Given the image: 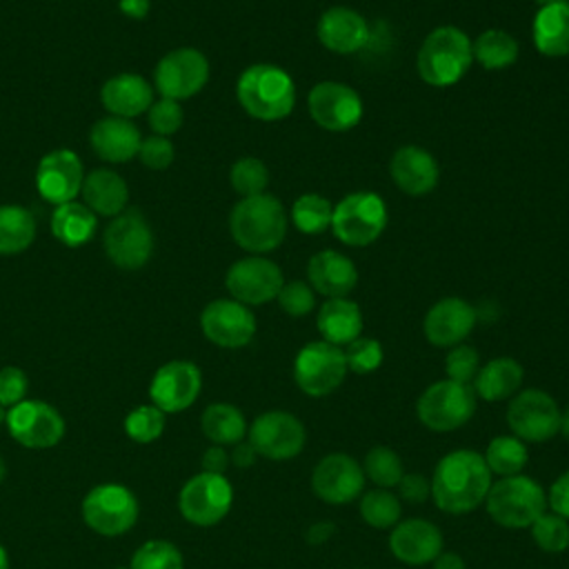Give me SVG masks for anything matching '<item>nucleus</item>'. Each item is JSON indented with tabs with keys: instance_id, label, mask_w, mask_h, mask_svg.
Returning a JSON list of instances; mask_svg holds the SVG:
<instances>
[{
	"instance_id": "obj_52",
	"label": "nucleus",
	"mask_w": 569,
	"mask_h": 569,
	"mask_svg": "<svg viewBox=\"0 0 569 569\" xmlns=\"http://www.w3.org/2000/svg\"><path fill=\"white\" fill-rule=\"evenodd\" d=\"M547 505L553 509V513L569 520V469L551 482L547 493Z\"/></svg>"
},
{
	"instance_id": "obj_21",
	"label": "nucleus",
	"mask_w": 569,
	"mask_h": 569,
	"mask_svg": "<svg viewBox=\"0 0 569 569\" xmlns=\"http://www.w3.org/2000/svg\"><path fill=\"white\" fill-rule=\"evenodd\" d=\"M84 180V167L76 151L71 149H53L44 153L36 169V187L42 200L51 204L71 202Z\"/></svg>"
},
{
	"instance_id": "obj_3",
	"label": "nucleus",
	"mask_w": 569,
	"mask_h": 569,
	"mask_svg": "<svg viewBox=\"0 0 569 569\" xmlns=\"http://www.w3.org/2000/svg\"><path fill=\"white\" fill-rule=\"evenodd\" d=\"M236 96L240 107L262 122L282 120L296 107V84L291 76L271 62L249 64L238 76Z\"/></svg>"
},
{
	"instance_id": "obj_17",
	"label": "nucleus",
	"mask_w": 569,
	"mask_h": 569,
	"mask_svg": "<svg viewBox=\"0 0 569 569\" xmlns=\"http://www.w3.org/2000/svg\"><path fill=\"white\" fill-rule=\"evenodd\" d=\"M311 120L327 131H349L362 118V100L356 89L338 80H322L307 96Z\"/></svg>"
},
{
	"instance_id": "obj_48",
	"label": "nucleus",
	"mask_w": 569,
	"mask_h": 569,
	"mask_svg": "<svg viewBox=\"0 0 569 569\" xmlns=\"http://www.w3.org/2000/svg\"><path fill=\"white\" fill-rule=\"evenodd\" d=\"M147 118H149V127L156 136H173L180 127H182V120H184V113H182V107L178 100H171V98H158L151 102V107L147 109Z\"/></svg>"
},
{
	"instance_id": "obj_51",
	"label": "nucleus",
	"mask_w": 569,
	"mask_h": 569,
	"mask_svg": "<svg viewBox=\"0 0 569 569\" xmlns=\"http://www.w3.org/2000/svg\"><path fill=\"white\" fill-rule=\"evenodd\" d=\"M398 498L407 502H425L431 498V480H427L422 473H405L398 482Z\"/></svg>"
},
{
	"instance_id": "obj_8",
	"label": "nucleus",
	"mask_w": 569,
	"mask_h": 569,
	"mask_svg": "<svg viewBox=\"0 0 569 569\" xmlns=\"http://www.w3.org/2000/svg\"><path fill=\"white\" fill-rule=\"evenodd\" d=\"M80 511L84 525L91 531L98 536L116 538L127 533L138 522L140 505L133 491L124 485L104 482L89 489V493L82 498Z\"/></svg>"
},
{
	"instance_id": "obj_22",
	"label": "nucleus",
	"mask_w": 569,
	"mask_h": 569,
	"mask_svg": "<svg viewBox=\"0 0 569 569\" xmlns=\"http://www.w3.org/2000/svg\"><path fill=\"white\" fill-rule=\"evenodd\" d=\"M478 311L458 296H447L429 307L425 313L422 331L433 347H456L473 331Z\"/></svg>"
},
{
	"instance_id": "obj_61",
	"label": "nucleus",
	"mask_w": 569,
	"mask_h": 569,
	"mask_svg": "<svg viewBox=\"0 0 569 569\" xmlns=\"http://www.w3.org/2000/svg\"><path fill=\"white\" fill-rule=\"evenodd\" d=\"M4 478H7V465H4V460H2V456H0V485L4 482Z\"/></svg>"
},
{
	"instance_id": "obj_25",
	"label": "nucleus",
	"mask_w": 569,
	"mask_h": 569,
	"mask_svg": "<svg viewBox=\"0 0 569 569\" xmlns=\"http://www.w3.org/2000/svg\"><path fill=\"white\" fill-rule=\"evenodd\" d=\"M389 173L393 184L409 196L431 193L440 178L438 160L431 156V151L418 144H405L396 149L389 162Z\"/></svg>"
},
{
	"instance_id": "obj_11",
	"label": "nucleus",
	"mask_w": 569,
	"mask_h": 569,
	"mask_svg": "<svg viewBox=\"0 0 569 569\" xmlns=\"http://www.w3.org/2000/svg\"><path fill=\"white\" fill-rule=\"evenodd\" d=\"M102 244L116 267L140 269L153 253V231L138 209H124L107 224Z\"/></svg>"
},
{
	"instance_id": "obj_63",
	"label": "nucleus",
	"mask_w": 569,
	"mask_h": 569,
	"mask_svg": "<svg viewBox=\"0 0 569 569\" xmlns=\"http://www.w3.org/2000/svg\"><path fill=\"white\" fill-rule=\"evenodd\" d=\"M113 569H129V567H113Z\"/></svg>"
},
{
	"instance_id": "obj_41",
	"label": "nucleus",
	"mask_w": 569,
	"mask_h": 569,
	"mask_svg": "<svg viewBox=\"0 0 569 569\" xmlns=\"http://www.w3.org/2000/svg\"><path fill=\"white\" fill-rule=\"evenodd\" d=\"M129 569H184V558L169 540H147L133 551Z\"/></svg>"
},
{
	"instance_id": "obj_15",
	"label": "nucleus",
	"mask_w": 569,
	"mask_h": 569,
	"mask_svg": "<svg viewBox=\"0 0 569 569\" xmlns=\"http://www.w3.org/2000/svg\"><path fill=\"white\" fill-rule=\"evenodd\" d=\"M209 80V60L193 47H180L160 58L153 71V84L162 98L187 100L202 91Z\"/></svg>"
},
{
	"instance_id": "obj_6",
	"label": "nucleus",
	"mask_w": 569,
	"mask_h": 569,
	"mask_svg": "<svg viewBox=\"0 0 569 569\" xmlns=\"http://www.w3.org/2000/svg\"><path fill=\"white\" fill-rule=\"evenodd\" d=\"M387 204L373 191H353L333 204L331 231L347 247H367L387 227Z\"/></svg>"
},
{
	"instance_id": "obj_55",
	"label": "nucleus",
	"mask_w": 569,
	"mask_h": 569,
	"mask_svg": "<svg viewBox=\"0 0 569 569\" xmlns=\"http://www.w3.org/2000/svg\"><path fill=\"white\" fill-rule=\"evenodd\" d=\"M256 458H258V453H256V449L249 445V440H247V442L240 440L238 445H233V449H231V453H229V460H231L236 467H240V469L251 467V465L256 462Z\"/></svg>"
},
{
	"instance_id": "obj_18",
	"label": "nucleus",
	"mask_w": 569,
	"mask_h": 569,
	"mask_svg": "<svg viewBox=\"0 0 569 569\" xmlns=\"http://www.w3.org/2000/svg\"><path fill=\"white\" fill-rule=\"evenodd\" d=\"M200 329L216 347L240 349L253 340L258 325L247 305L233 298H218L202 309Z\"/></svg>"
},
{
	"instance_id": "obj_30",
	"label": "nucleus",
	"mask_w": 569,
	"mask_h": 569,
	"mask_svg": "<svg viewBox=\"0 0 569 569\" xmlns=\"http://www.w3.org/2000/svg\"><path fill=\"white\" fill-rule=\"evenodd\" d=\"M316 327L325 342L345 347L362 333V311L349 298H327L316 316Z\"/></svg>"
},
{
	"instance_id": "obj_46",
	"label": "nucleus",
	"mask_w": 569,
	"mask_h": 569,
	"mask_svg": "<svg viewBox=\"0 0 569 569\" xmlns=\"http://www.w3.org/2000/svg\"><path fill=\"white\" fill-rule=\"evenodd\" d=\"M480 369V356L471 345H456L447 351L445 358V373L449 380L453 382H462V385H471L476 373Z\"/></svg>"
},
{
	"instance_id": "obj_42",
	"label": "nucleus",
	"mask_w": 569,
	"mask_h": 569,
	"mask_svg": "<svg viewBox=\"0 0 569 569\" xmlns=\"http://www.w3.org/2000/svg\"><path fill=\"white\" fill-rule=\"evenodd\" d=\"M229 180L238 196H242V198L260 196V193H264V189L269 184V169L260 158L244 156L231 164Z\"/></svg>"
},
{
	"instance_id": "obj_19",
	"label": "nucleus",
	"mask_w": 569,
	"mask_h": 569,
	"mask_svg": "<svg viewBox=\"0 0 569 569\" xmlns=\"http://www.w3.org/2000/svg\"><path fill=\"white\" fill-rule=\"evenodd\" d=\"M202 389V373L189 360L164 362L149 382V398L164 413H180L189 409Z\"/></svg>"
},
{
	"instance_id": "obj_38",
	"label": "nucleus",
	"mask_w": 569,
	"mask_h": 569,
	"mask_svg": "<svg viewBox=\"0 0 569 569\" xmlns=\"http://www.w3.org/2000/svg\"><path fill=\"white\" fill-rule=\"evenodd\" d=\"M358 509L362 520L373 529H391L400 522L402 516L400 498L389 489L378 487L371 491H362V496L358 498Z\"/></svg>"
},
{
	"instance_id": "obj_37",
	"label": "nucleus",
	"mask_w": 569,
	"mask_h": 569,
	"mask_svg": "<svg viewBox=\"0 0 569 569\" xmlns=\"http://www.w3.org/2000/svg\"><path fill=\"white\" fill-rule=\"evenodd\" d=\"M482 458L491 473L507 478V476L522 473L529 460V451H527V445L516 436H496L487 445V451L482 453Z\"/></svg>"
},
{
	"instance_id": "obj_31",
	"label": "nucleus",
	"mask_w": 569,
	"mask_h": 569,
	"mask_svg": "<svg viewBox=\"0 0 569 569\" xmlns=\"http://www.w3.org/2000/svg\"><path fill=\"white\" fill-rule=\"evenodd\" d=\"M525 369L516 358L500 356L482 365L473 378V391L487 402H500L513 398L522 387Z\"/></svg>"
},
{
	"instance_id": "obj_57",
	"label": "nucleus",
	"mask_w": 569,
	"mask_h": 569,
	"mask_svg": "<svg viewBox=\"0 0 569 569\" xmlns=\"http://www.w3.org/2000/svg\"><path fill=\"white\" fill-rule=\"evenodd\" d=\"M431 569H467V565H465L460 553H456V551H440L433 558Z\"/></svg>"
},
{
	"instance_id": "obj_24",
	"label": "nucleus",
	"mask_w": 569,
	"mask_h": 569,
	"mask_svg": "<svg viewBox=\"0 0 569 569\" xmlns=\"http://www.w3.org/2000/svg\"><path fill=\"white\" fill-rule=\"evenodd\" d=\"M389 549L405 565H429L442 551V533L425 518H407L391 527Z\"/></svg>"
},
{
	"instance_id": "obj_39",
	"label": "nucleus",
	"mask_w": 569,
	"mask_h": 569,
	"mask_svg": "<svg viewBox=\"0 0 569 569\" xmlns=\"http://www.w3.org/2000/svg\"><path fill=\"white\" fill-rule=\"evenodd\" d=\"M333 204L320 193H302L291 207V222L298 231L316 236L331 227Z\"/></svg>"
},
{
	"instance_id": "obj_49",
	"label": "nucleus",
	"mask_w": 569,
	"mask_h": 569,
	"mask_svg": "<svg viewBox=\"0 0 569 569\" xmlns=\"http://www.w3.org/2000/svg\"><path fill=\"white\" fill-rule=\"evenodd\" d=\"M138 158L147 169L164 171L167 167H171V162L176 158V149H173V142L169 138L151 133V136L142 138L140 149H138Z\"/></svg>"
},
{
	"instance_id": "obj_16",
	"label": "nucleus",
	"mask_w": 569,
	"mask_h": 569,
	"mask_svg": "<svg viewBox=\"0 0 569 569\" xmlns=\"http://www.w3.org/2000/svg\"><path fill=\"white\" fill-rule=\"evenodd\" d=\"M282 284V269L273 260L253 253L236 260L224 276V287L231 293V298L247 307L267 305L276 300Z\"/></svg>"
},
{
	"instance_id": "obj_47",
	"label": "nucleus",
	"mask_w": 569,
	"mask_h": 569,
	"mask_svg": "<svg viewBox=\"0 0 569 569\" xmlns=\"http://www.w3.org/2000/svg\"><path fill=\"white\" fill-rule=\"evenodd\" d=\"M276 300H278L280 309L287 316L302 318V316L313 311V307H316V291L305 280H291V282L282 284V289H280Z\"/></svg>"
},
{
	"instance_id": "obj_56",
	"label": "nucleus",
	"mask_w": 569,
	"mask_h": 569,
	"mask_svg": "<svg viewBox=\"0 0 569 569\" xmlns=\"http://www.w3.org/2000/svg\"><path fill=\"white\" fill-rule=\"evenodd\" d=\"M118 9L124 16L133 18V20H140V18H144L149 13L151 0H118Z\"/></svg>"
},
{
	"instance_id": "obj_29",
	"label": "nucleus",
	"mask_w": 569,
	"mask_h": 569,
	"mask_svg": "<svg viewBox=\"0 0 569 569\" xmlns=\"http://www.w3.org/2000/svg\"><path fill=\"white\" fill-rule=\"evenodd\" d=\"M82 202L96 213V216H109L116 218L127 209L129 200V187L124 178L113 169H93L84 173L82 189H80Z\"/></svg>"
},
{
	"instance_id": "obj_59",
	"label": "nucleus",
	"mask_w": 569,
	"mask_h": 569,
	"mask_svg": "<svg viewBox=\"0 0 569 569\" xmlns=\"http://www.w3.org/2000/svg\"><path fill=\"white\" fill-rule=\"evenodd\" d=\"M0 569H9V553L2 545H0Z\"/></svg>"
},
{
	"instance_id": "obj_7",
	"label": "nucleus",
	"mask_w": 569,
	"mask_h": 569,
	"mask_svg": "<svg viewBox=\"0 0 569 569\" xmlns=\"http://www.w3.org/2000/svg\"><path fill=\"white\" fill-rule=\"evenodd\" d=\"M418 420L436 433L460 429L476 413V391L471 385L449 378L429 385L416 402Z\"/></svg>"
},
{
	"instance_id": "obj_9",
	"label": "nucleus",
	"mask_w": 569,
	"mask_h": 569,
	"mask_svg": "<svg viewBox=\"0 0 569 569\" xmlns=\"http://www.w3.org/2000/svg\"><path fill=\"white\" fill-rule=\"evenodd\" d=\"M347 371L342 347L325 340L307 342L293 360V380L298 389L311 398L333 393L345 382Z\"/></svg>"
},
{
	"instance_id": "obj_13",
	"label": "nucleus",
	"mask_w": 569,
	"mask_h": 569,
	"mask_svg": "<svg viewBox=\"0 0 569 569\" xmlns=\"http://www.w3.org/2000/svg\"><path fill=\"white\" fill-rule=\"evenodd\" d=\"M11 438L24 449H51L64 438V418L44 400H22L4 411Z\"/></svg>"
},
{
	"instance_id": "obj_1",
	"label": "nucleus",
	"mask_w": 569,
	"mask_h": 569,
	"mask_svg": "<svg viewBox=\"0 0 569 569\" xmlns=\"http://www.w3.org/2000/svg\"><path fill=\"white\" fill-rule=\"evenodd\" d=\"M491 471L482 453L456 449L440 458L431 476V498L445 513L462 516L480 507L491 487Z\"/></svg>"
},
{
	"instance_id": "obj_43",
	"label": "nucleus",
	"mask_w": 569,
	"mask_h": 569,
	"mask_svg": "<svg viewBox=\"0 0 569 569\" xmlns=\"http://www.w3.org/2000/svg\"><path fill=\"white\" fill-rule=\"evenodd\" d=\"M164 416L156 405H138L124 418V433L138 445H149L162 436Z\"/></svg>"
},
{
	"instance_id": "obj_10",
	"label": "nucleus",
	"mask_w": 569,
	"mask_h": 569,
	"mask_svg": "<svg viewBox=\"0 0 569 569\" xmlns=\"http://www.w3.org/2000/svg\"><path fill=\"white\" fill-rule=\"evenodd\" d=\"M233 489L224 476L200 471L191 476L180 493L178 509L180 516L196 527H213L218 525L231 509Z\"/></svg>"
},
{
	"instance_id": "obj_27",
	"label": "nucleus",
	"mask_w": 569,
	"mask_h": 569,
	"mask_svg": "<svg viewBox=\"0 0 569 569\" xmlns=\"http://www.w3.org/2000/svg\"><path fill=\"white\" fill-rule=\"evenodd\" d=\"M89 142L98 158L107 162H127L138 156L142 136L131 120L107 116L91 127Z\"/></svg>"
},
{
	"instance_id": "obj_20",
	"label": "nucleus",
	"mask_w": 569,
	"mask_h": 569,
	"mask_svg": "<svg viewBox=\"0 0 569 569\" xmlns=\"http://www.w3.org/2000/svg\"><path fill=\"white\" fill-rule=\"evenodd\" d=\"M311 489L327 505H347L365 491L362 465L347 453H329L313 467Z\"/></svg>"
},
{
	"instance_id": "obj_45",
	"label": "nucleus",
	"mask_w": 569,
	"mask_h": 569,
	"mask_svg": "<svg viewBox=\"0 0 569 569\" xmlns=\"http://www.w3.org/2000/svg\"><path fill=\"white\" fill-rule=\"evenodd\" d=\"M342 351H345L347 369L353 373H371L382 365V358H385L382 345L376 338H367V336H358L356 340L345 345Z\"/></svg>"
},
{
	"instance_id": "obj_60",
	"label": "nucleus",
	"mask_w": 569,
	"mask_h": 569,
	"mask_svg": "<svg viewBox=\"0 0 569 569\" xmlns=\"http://www.w3.org/2000/svg\"><path fill=\"white\" fill-rule=\"evenodd\" d=\"M538 7H549V4H558V2H565V0H533Z\"/></svg>"
},
{
	"instance_id": "obj_58",
	"label": "nucleus",
	"mask_w": 569,
	"mask_h": 569,
	"mask_svg": "<svg viewBox=\"0 0 569 569\" xmlns=\"http://www.w3.org/2000/svg\"><path fill=\"white\" fill-rule=\"evenodd\" d=\"M560 433L569 440V407L562 411V416H560Z\"/></svg>"
},
{
	"instance_id": "obj_5",
	"label": "nucleus",
	"mask_w": 569,
	"mask_h": 569,
	"mask_svg": "<svg viewBox=\"0 0 569 569\" xmlns=\"http://www.w3.org/2000/svg\"><path fill=\"white\" fill-rule=\"evenodd\" d=\"M485 507L489 518L500 527L525 529L545 513L547 493L533 478L516 473L491 482Z\"/></svg>"
},
{
	"instance_id": "obj_64",
	"label": "nucleus",
	"mask_w": 569,
	"mask_h": 569,
	"mask_svg": "<svg viewBox=\"0 0 569 569\" xmlns=\"http://www.w3.org/2000/svg\"><path fill=\"white\" fill-rule=\"evenodd\" d=\"M567 2H569V0H567Z\"/></svg>"
},
{
	"instance_id": "obj_14",
	"label": "nucleus",
	"mask_w": 569,
	"mask_h": 569,
	"mask_svg": "<svg viewBox=\"0 0 569 569\" xmlns=\"http://www.w3.org/2000/svg\"><path fill=\"white\" fill-rule=\"evenodd\" d=\"M249 445L258 456L267 460H291L296 458L307 442V431L300 418L289 411L271 409L260 413L247 429Z\"/></svg>"
},
{
	"instance_id": "obj_54",
	"label": "nucleus",
	"mask_w": 569,
	"mask_h": 569,
	"mask_svg": "<svg viewBox=\"0 0 569 569\" xmlns=\"http://www.w3.org/2000/svg\"><path fill=\"white\" fill-rule=\"evenodd\" d=\"M333 533H336V525L329 520H320L305 531V540L307 545H325Z\"/></svg>"
},
{
	"instance_id": "obj_2",
	"label": "nucleus",
	"mask_w": 569,
	"mask_h": 569,
	"mask_svg": "<svg viewBox=\"0 0 569 569\" xmlns=\"http://www.w3.org/2000/svg\"><path fill=\"white\" fill-rule=\"evenodd\" d=\"M229 231L236 244L253 256L278 249L287 236V213L276 196L240 198L229 213Z\"/></svg>"
},
{
	"instance_id": "obj_36",
	"label": "nucleus",
	"mask_w": 569,
	"mask_h": 569,
	"mask_svg": "<svg viewBox=\"0 0 569 569\" xmlns=\"http://www.w3.org/2000/svg\"><path fill=\"white\" fill-rule=\"evenodd\" d=\"M36 240V220L29 209L0 204V256H16Z\"/></svg>"
},
{
	"instance_id": "obj_53",
	"label": "nucleus",
	"mask_w": 569,
	"mask_h": 569,
	"mask_svg": "<svg viewBox=\"0 0 569 569\" xmlns=\"http://www.w3.org/2000/svg\"><path fill=\"white\" fill-rule=\"evenodd\" d=\"M202 471L207 473H218V476H224L227 467H229V451L220 445H211L209 449H204L202 453Z\"/></svg>"
},
{
	"instance_id": "obj_40",
	"label": "nucleus",
	"mask_w": 569,
	"mask_h": 569,
	"mask_svg": "<svg viewBox=\"0 0 569 569\" xmlns=\"http://www.w3.org/2000/svg\"><path fill=\"white\" fill-rule=\"evenodd\" d=\"M362 471L378 489L398 487L400 478L405 476V467H402L400 456L393 449L385 447V445H376L367 451L365 462H362Z\"/></svg>"
},
{
	"instance_id": "obj_50",
	"label": "nucleus",
	"mask_w": 569,
	"mask_h": 569,
	"mask_svg": "<svg viewBox=\"0 0 569 569\" xmlns=\"http://www.w3.org/2000/svg\"><path fill=\"white\" fill-rule=\"evenodd\" d=\"M29 389L27 373L18 367H2L0 369V407L7 411L9 407L24 400Z\"/></svg>"
},
{
	"instance_id": "obj_62",
	"label": "nucleus",
	"mask_w": 569,
	"mask_h": 569,
	"mask_svg": "<svg viewBox=\"0 0 569 569\" xmlns=\"http://www.w3.org/2000/svg\"><path fill=\"white\" fill-rule=\"evenodd\" d=\"M2 422H4V409L0 407V425H2Z\"/></svg>"
},
{
	"instance_id": "obj_28",
	"label": "nucleus",
	"mask_w": 569,
	"mask_h": 569,
	"mask_svg": "<svg viewBox=\"0 0 569 569\" xmlns=\"http://www.w3.org/2000/svg\"><path fill=\"white\" fill-rule=\"evenodd\" d=\"M102 107L118 118H136L153 102V87L138 73L111 76L100 89Z\"/></svg>"
},
{
	"instance_id": "obj_12",
	"label": "nucleus",
	"mask_w": 569,
	"mask_h": 569,
	"mask_svg": "<svg viewBox=\"0 0 569 569\" xmlns=\"http://www.w3.org/2000/svg\"><path fill=\"white\" fill-rule=\"evenodd\" d=\"M560 407L542 389L518 391L507 407V425L522 442H545L560 433Z\"/></svg>"
},
{
	"instance_id": "obj_34",
	"label": "nucleus",
	"mask_w": 569,
	"mask_h": 569,
	"mask_svg": "<svg viewBox=\"0 0 569 569\" xmlns=\"http://www.w3.org/2000/svg\"><path fill=\"white\" fill-rule=\"evenodd\" d=\"M202 433L209 442L227 447L238 445L247 436V420L242 411L231 402H213L200 416Z\"/></svg>"
},
{
	"instance_id": "obj_23",
	"label": "nucleus",
	"mask_w": 569,
	"mask_h": 569,
	"mask_svg": "<svg viewBox=\"0 0 569 569\" xmlns=\"http://www.w3.org/2000/svg\"><path fill=\"white\" fill-rule=\"evenodd\" d=\"M318 40L333 53H356L369 44L371 31L365 16L351 7H329L318 20Z\"/></svg>"
},
{
	"instance_id": "obj_26",
	"label": "nucleus",
	"mask_w": 569,
	"mask_h": 569,
	"mask_svg": "<svg viewBox=\"0 0 569 569\" xmlns=\"http://www.w3.org/2000/svg\"><path fill=\"white\" fill-rule=\"evenodd\" d=\"M307 278L316 293L325 298H347L358 284V269L345 253L322 249L309 258Z\"/></svg>"
},
{
	"instance_id": "obj_44",
	"label": "nucleus",
	"mask_w": 569,
	"mask_h": 569,
	"mask_svg": "<svg viewBox=\"0 0 569 569\" xmlns=\"http://www.w3.org/2000/svg\"><path fill=\"white\" fill-rule=\"evenodd\" d=\"M531 538L547 553H562L569 547V520L558 513H542L533 520Z\"/></svg>"
},
{
	"instance_id": "obj_4",
	"label": "nucleus",
	"mask_w": 569,
	"mask_h": 569,
	"mask_svg": "<svg viewBox=\"0 0 569 569\" xmlns=\"http://www.w3.org/2000/svg\"><path fill=\"white\" fill-rule=\"evenodd\" d=\"M473 62L469 36L453 27L442 24L427 33L418 49L416 69L418 76L431 87H451L465 78Z\"/></svg>"
},
{
	"instance_id": "obj_33",
	"label": "nucleus",
	"mask_w": 569,
	"mask_h": 569,
	"mask_svg": "<svg viewBox=\"0 0 569 569\" xmlns=\"http://www.w3.org/2000/svg\"><path fill=\"white\" fill-rule=\"evenodd\" d=\"M98 227V216L84 202H64L58 204L51 213V233L64 247L87 244Z\"/></svg>"
},
{
	"instance_id": "obj_32",
	"label": "nucleus",
	"mask_w": 569,
	"mask_h": 569,
	"mask_svg": "<svg viewBox=\"0 0 569 569\" xmlns=\"http://www.w3.org/2000/svg\"><path fill=\"white\" fill-rule=\"evenodd\" d=\"M531 38L536 51L547 58L569 56V2L540 7L531 24Z\"/></svg>"
},
{
	"instance_id": "obj_35",
	"label": "nucleus",
	"mask_w": 569,
	"mask_h": 569,
	"mask_svg": "<svg viewBox=\"0 0 569 569\" xmlns=\"http://www.w3.org/2000/svg\"><path fill=\"white\" fill-rule=\"evenodd\" d=\"M473 60L489 71H500L518 60V40L505 29H487L471 42Z\"/></svg>"
}]
</instances>
